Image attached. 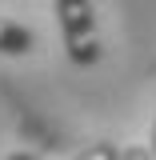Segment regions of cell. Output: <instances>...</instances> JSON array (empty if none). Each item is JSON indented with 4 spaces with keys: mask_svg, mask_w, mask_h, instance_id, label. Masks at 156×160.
<instances>
[{
    "mask_svg": "<svg viewBox=\"0 0 156 160\" xmlns=\"http://www.w3.org/2000/svg\"><path fill=\"white\" fill-rule=\"evenodd\" d=\"M52 8H56V20H60V36H64L68 60L80 64V68H92L104 56L92 0H52Z\"/></svg>",
    "mask_w": 156,
    "mask_h": 160,
    "instance_id": "1",
    "label": "cell"
},
{
    "mask_svg": "<svg viewBox=\"0 0 156 160\" xmlns=\"http://www.w3.org/2000/svg\"><path fill=\"white\" fill-rule=\"evenodd\" d=\"M32 48H36V32H32L28 24L0 16V52H4V56H28Z\"/></svg>",
    "mask_w": 156,
    "mask_h": 160,
    "instance_id": "2",
    "label": "cell"
},
{
    "mask_svg": "<svg viewBox=\"0 0 156 160\" xmlns=\"http://www.w3.org/2000/svg\"><path fill=\"white\" fill-rule=\"evenodd\" d=\"M120 144H112V140H96V144H88L84 152H76L72 160H120Z\"/></svg>",
    "mask_w": 156,
    "mask_h": 160,
    "instance_id": "3",
    "label": "cell"
},
{
    "mask_svg": "<svg viewBox=\"0 0 156 160\" xmlns=\"http://www.w3.org/2000/svg\"><path fill=\"white\" fill-rule=\"evenodd\" d=\"M120 160H156V156H152V148L132 144V148H124V152H120Z\"/></svg>",
    "mask_w": 156,
    "mask_h": 160,
    "instance_id": "4",
    "label": "cell"
},
{
    "mask_svg": "<svg viewBox=\"0 0 156 160\" xmlns=\"http://www.w3.org/2000/svg\"><path fill=\"white\" fill-rule=\"evenodd\" d=\"M4 160H40L36 152H12V156H4Z\"/></svg>",
    "mask_w": 156,
    "mask_h": 160,
    "instance_id": "5",
    "label": "cell"
},
{
    "mask_svg": "<svg viewBox=\"0 0 156 160\" xmlns=\"http://www.w3.org/2000/svg\"><path fill=\"white\" fill-rule=\"evenodd\" d=\"M152 156H156V124H152Z\"/></svg>",
    "mask_w": 156,
    "mask_h": 160,
    "instance_id": "6",
    "label": "cell"
}]
</instances>
